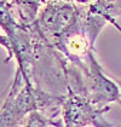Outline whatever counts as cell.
Segmentation results:
<instances>
[{
	"label": "cell",
	"instance_id": "obj_1",
	"mask_svg": "<svg viewBox=\"0 0 121 127\" xmlns=\"http://www.w3.org/2000/svg\"><path fill=\"white\" fill-rule=\"evenodd\" d=\"M65 96L46 92L34 82H27L22 73L16 70L10 91L1 108V127H15L27 114L40 109L63 105Z\"/></svg>",
	"mask_w": 121,
	"mask_h": 127
},
{
	"label": "cell",
	"instance_id": "obj_2",
	"mask_svg": "<svg viewBox=\"0 0 121 127\" xmlns=\"http://www.w3.org/2000/svg\"><path fill=\"white\" fill-rule=\"evenodd\" d=\"M79 69L84 78L85 95L101 110H108L109 104L118 102L121 104V90L114 79H110L92 52Z\"/></svg>",
	"mask_w": 121,
	"mask_h": 127
},
{
	"label": "cell",
	"instance_id": "obj_3",
	"mask_svg": "<svg viewBox=\"0 0 121 127\" xmlns=\"http://www.w3.org/2000/svg\"><path fill=\"white\" fill-rule=\"evenodd\" d=\"M76 10V4L50 0L42 5L33 26L45 42L50 47H55L58 39L74 22Z\"/></svg>",
	"mask_w": 121,
	"mask_h": 127
},
{
	"label": "cell",
	"instance_id": "obj_4",
	"mask_svg": "<svg viewBox=\"0 0 121 127\" xmlns=\"http://www.w3.org/2000/svg\"><path fill=\"white\" fill-rule=\"evenodd\" d=\"M105 110L96 107L85 93L67 88V95L62 105L64 127H84L96 125V127H111L101 119V114Z\"/></svg>",
	"mask_w": 121,
	"mask_h": 127
},
{
	"label": "cell",
	"instance_id": "obj_5",
	"mask_svg": "<svg viewBox=\"0 0 121 127\" xmlns=\"http://www.w3.org/2000/svg\"><path fill=\"white\" fill-rule=\"evenodd\" d=\"M49 120L45 119L38 111L31 113L28 117V121L24 127H49Z\"/></svg>",
	"mask_w": 121,
	"mask_h": 127
},
{
	"label": "cell",
	"instance_id": "obj_6",
	"mask_svg": "<svg viewBox=\"0 0 121 127\" xmlns=\"http://www.w3.org/2000/svg\"><path fill=\"white\" fill-rule=\"evenodd\" d=\"M47 1H50V0H47ZM55 1H68V2H73L76 5H90L94 0H55Z\"/></svg>",
	"mask_w": 121,
	"mask_h": 127
},
{
	"label": "cell",
	"instance_id": "obj_7",
	"mask_svg": "<svg viewBox=\"0 0 121 127\" xmlns=\"http://www.w3.org/2000/svg\"><path fill=\"white\" fill-rule=\"evenodd\" d=\"M115 80V82L119 85V87H120V90H121V80H119V79H114Z\"/></svg>",
	"mask_w": 121,
	"mask_h": 127
}]
</instances>
